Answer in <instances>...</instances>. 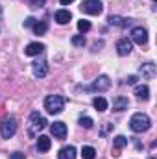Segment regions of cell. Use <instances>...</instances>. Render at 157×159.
<instances>
[{
  "label": "cell",
  "mask_w": 157,
  "mask_h": 159,
  "mask_svg": "<svg viewBox=\"0 0 157 159\" xmlns=\"http://www.w3.org/2000/svg\"><path fill=\"white\" fill-rule=\"evenodd\" d=\"M131 43H137V44H146L148 43V32L142 28V26H137L131 30Z\"/></svg>",
  "instance_id": "cell-6"
},
{
  "label": "cell",
  "mask_w": 157,
  "mask_h": 159,
  "mask_svg": "<svg viewBox=\"0 0 157 159\" xmlns=\"http://www.w3.org/2000/svg\"><path fill=\"white\" fill-rule=\"evenodd\" d=\"M0 131H2V137L4 139H11L17 131V120L15 117H6L0 124Z\"/></svg>",
  "instance_id": "cell-4"
},
{
  "label": "cell",
  "mask_w": 157,
  "mask_h": 159,
  "mask_svg": "<svg viewBox=\"0 0 157 159\" xmlns=\"http://www.w3.org/2000/svg\"><path fill=\"white\" fill-rule=\"evenodd\" d=\"M109 87H111V80H109V76L102 74V76H98V78L91 83L89 89H91V91H107Z\"/></svg>",
  "instance_id": "cell-7"
},
{
  "label": "cell",
  "mask_w": 157,
  "mask_h": 159,
  "mask_svg": "<svg viewBox=\"0 0 157 159\" xmlns=\"http://www.w3.org/2000/svg\"><path fill=\"white\" fill-rule=\"evenodd\" d=\"M128 106H129V102H128L126 96H117V98H113V109H115V111H124V109H128Z\"/></svg>",
  "instance_id": "cell-14"
},
{
  "label": "cell",
  "mask_w": 157,
  "mask_h": 159,
  "mask_svg": "<svg viewBox=\"0 0 157 159\" xmlns=\"http://www.w3.org/2000/svg\"><path fill=\"white\" fill-rule=\"evenodd\" d=\"M154 2H155V0H154Z\"/></svg>",
  "instance_id": "cell-32"
},
{
  "label": "cell",
  "mask_w": 157,
  "mask_h": 159,
  "mask_svg": "<svg viewBox=\"0 0 157 159\" xmlns=\"http://www.w3.org/2000/svg\"><path fill=\"white\" fill-rule=\"evenodd\" d=\"M135 94H137V98L148 100V98H150V89H148V85H139V87H135Z\"/></svg>",
  "instance_id": "cell-17"
},
{
  "label": "cell",
  "mask_w": 157,
  "mask_h": 159,
  "mask_svg": "<svg viewBox=\"0 0 157 159\" xmlns=\"http://www.w3.org/2000/svg\"><path fill=\"white\" fill-rule=\"evenodd\" d=\"M78 30L81 32V34L89 32V30H91V22H89V20H83V19H81V20L78 22Z\"/></svg>",
  "instance_id": "cell-23"
},
{
  "label": "cell",
  "mask_w": 157,
  "mask_h": 159,
  "mask_svg": "<svg viewBox=\"0 0 157 159\" xmlns=\"http://www.w3.org/2000/svg\"><path fill=\"white\" fill-rule=\"evenodd\" d=\"M109 129H113V124H105V126H104V129H102V135H105Z\"/></svg>",
  "instance_id": "cell-29"
},
{
  "label": "cell",
  "mask_w": 157,
  "mask_h": 159,
  "mask_svg": "<svg viewBox=\"0 0 157 159\" xmlns=\"http://www.w3.org/2000/svg\"><path fill=\"white\" fill-rule=\"evenodd\" d=\"M70 2H74V0H61V4H63V6H69Z\"/></svg>",
  "instance_id": "cell-31"
},
{
  "label": "cell",
  "mask_w": 157,
  "mask_h": 159,
  "mask_svg": "<svg viewBox=\"0 0 157 159\" xmlns=\"http://www.w3.org/2000/svg\"><path fill=\"white\" fill-rule=\"evenodd\" d=\"M137 76H128V80H126V83H129V85H135L137 83Z\"/></svg>",
  "instance_id": "cell-27"
},
{
  "label": "cell",
  "mask_w": 157,
  "mask_h": 159,
  "mask_svg": "<svg viewBox=\"0 0 157 159\" xmlns=\"http://www.w3.org/2000/svg\"><path fill=\"white\" fill-rule=\"evenodd\" d=\"M81 157L83 159H94L96 157V150L92 146H83L81 148Z\"/></svg>",
  "instance_id": "cell-22"
},
{
  "label": "cell",
  "mask_w": 157,
  "mask_h": 159,
  "mask_svg": "<svg viewBox=\"0 0 157 159\" xmlns=\"http://www.w3.org/2000/svg\"><path fill=\"white\" fill-rule=\"evenodd\" d=\"M54 19H56V22H57V24H67V22L72 19V15H70V11H69V9H59V11H56Z\"/></svg>",
  "instance_id": "cell-12"
},
{
  "label": "cell",
  "mask_w": 157,
  "mask_h": 159,
  "mask_svg": "<svg viewBox=\"0 0 157 159\" xmlns=\"http://www.w3.org/2000/svg\"><path fill=\"white\" fill-rule=\"evenodd\" d=\"M46 124H48L46 119H44V117H41L37 111H34V113L30 115V129H28V131H30V135H32V137H34V135H37L43 128H46Z\"/></svg>",
  "instance_id": "cell-3"
},
{
  "label": "cell",
  "mask_w": 157,
  "mask_h": 159,
  "mask_svg": "<svg viewBox=\"0 0 157 159\" xmlns=\"http://www.w3.org/2000/svg\"><path fill=\"white\" fill-rule=\"evenodd\" d=\"M44 109L50 113V115H59L63 109H65V98L59 96V94H50L44 98Z\"/></svg>",
  "instance_id": "cell-1"
},
{
  "label": "cell",
  "mask_w": 157,
  "mask_h": 159,
  "mask_svg": "<svg viewBox=\"0 0 157 159\" xmlns=\"http://www.w3.org/2000/svg\"><path fill=\"white\" fill-rule=\"evenodd\" d=\"M113 144H115V154H113V156L118 157V156H120L118 152H120V148H124V146L128 144V139H126L124 135H117V137L113 139Z\"/></svg>",
  "instance_id": "cell-16"
},
{
  "label": "cell",
  "mask_w": 157,
  "mask_h": 159,
  "mask_svg": "<svg viewBox=\"0 0 157 159\" xmlns=\"http://www.w3.org/2000/svg\"><path fill=\"white\" fill-rule=\"evenodd\" d=\"M79 9L83 13H87V15H100L102 9H104V6H102L100 0H83L81 6H79Z\"/></svg>",
  "instance_id": "cell-5"
},
{
  "label": "cell",
  "mask_w": 157,
  "mask_h": 159,
  "mask_svg": "<svg viewBox=\"0 0 157 159\" xmlns=\"http://www.w3.org/2000/svg\"><path fill=\"white\" fill-rule=\"evenodd\" d=\"M141 70H142V74H144L146 78H154L155 65H154V63H146V65H142V67H141Z\"/></svg>",
  "instance_id": "cell-21"
},
{
  "label": "cell",
  "mask_w": 157,
  "mask_h": 159,
  "mask_svg": "<svg viewBox=\"0 0 157 159\" xmlns=\"http://www.w3.org/2000/svg\"><path fill=\"white\" fill-rule=\"evenodd\" d=\"M50 146H52V141L46 135H39V139H37V150L39 152H48Z\"/></svg>",
  "instance_id": "cell-15"
},
{
  "label": "cell",
  "mask_w": 157,
  "mask_h": 159,
  "mask_svg": "<svg viewBox=\"0 0 157 159\" xmlns=\"http://www.w3.org/2000/svg\"><path fill=\"white\" fill-rule=\"evenodd\" d=\"M0 11H2V9H0Z\"/></svg>",
  "instance_id": "cell-33"
},
{
  "label": "cell",
  "mask_w": 157,
  "mask_h": 159,
  "mask_svg": "<svg viewBox=\"0 0 157 159\" xmlns=\"http://www.w3.org/2000/svg\"><path fill=\"white\" fill-rule=\"evenodd\" d=\"M11 159H24V154H20V152H15V154H11Z\"/></svg>",
  "instance_id": "cell-30"
},
{
  "label": "cell",
  "mask_w": 157,
  "mask_h": 159,
  "mask_svg": "<svg viewBox=\"0 0 157 159\" xmlns=\"http://www.w3.org/2000/svg\"><path fill=\"white\" fill-rule=\"evenodd\" d=\"M46 74H48V65H46V61L34 63V76H35V78H44Z\"/></svg>",
  "instance_id": "cell-11"
},
{
  "label": "cell",
  "mask_w": 157,
  "mask_h": 159,
  "mask_svg": "<svg viewBox=\"0 0 157 159\" xmlns=\"http://www.w3.org/2000/svg\"><path fill=\"white\" fill-rule=\"evenodd\" d=\"M50 131H52V135L56 139H65L67 137V126H65V122H54L50 126Z\"/></svg>",
  "instance_id": "cell-9"
},
{
  "label": "cell",
  "mask_w": 157,
  "mask_h": 159,
  "mask_svg": "<svg viewBox=\"0 0 157 159\" xmlns=\"http://www.w3.org/2000/svg\"><path fill=\"white\" fill-rule=\"evenodd\" d=\"M72 44L74 46H85V37L83 35H74L72 37Z\"/></svg>",
  "instance_id": "cell-25"
},
{
  "label": "cell",
  "mask_w": 157,
  "mask_h": 159,
  "mask_svg": "<svg viewBox=\"0 0 157 159\" xmlns=\"http://www.w3.org/2000/svg\"><path fill=\"white\" fill-rule=\"evenodd\" d=\"M35 22H37V20H35V19H34V17H28V19H26V20H24V26H34V24H35Z\"/></svg>",
  "instance_id": "cell-26"
},
{
  "label": "cell",
  "mask_w": 157,
  "mask_h": 159,
  "mask_svg": "<svg viewBox=\"0 0 157 159\" xmlns=\"http://www.w3.org/2000/svg\"><path fill=\"white\" fill-rule=\"evenodd\" d=\"M109 24H113V26H120V28H124V26H128V19H124V17H118V15H111L109 19Z\"/></svg>",
  "instance_id": "cell-18"
},
{
  "label": "cell",
  "mask_w": 157,
  "mask_h": 159,
  "mask_svg": "<svg viewBox=\"0 0 157 159\" xmlns=\"http://www.w3.org/2000/svg\"><path fill=\"white\" fill-rule=\"evenodd\" d=\"M150 126H152V120H150L148 115H144V113H135L131 117V120H129V128L135 133H142V131L150 129Z\"/></svg>",
  "instance_id": "cell-2"
},
{
  "label": "cell",
  "mask_w": 157,
  "mask_h": 159,
  "mask_svg": "<svg viewBox=\"0 0 157 159\" xmlns=\"http://www.w3.org/2000/svg\"><path fill=\"white\" fill-rule=\"evenodd\" d=\"M57 159H76V148L74 146H63L57 154Z\"/></svg>",
  "instance_id": "cell-13"
},
{
  "label": "cell",
  "mask_w": 157,
  "mask_h": 159,
  "mask_svg": "<svg viewBox=\"0 0 157 159\" xmlns=\"http://www.w3.org/2000/svg\"><path fill=\"white\" fill-rule=\"evenodd\" d=\"M131 50H133V43L128 39V37H124V39H120L117 43L118 56H129V54H131Z\"/></svg>",
  "instance_id": "cell-8"
},
{
  "label": "cell",
  "mask_w": 157,
  "mask_h": 159,
  "mask_svg": "<svg viewBox=\"0 0 157 159\" xmlns=\"http://www.w3.org/2000/svg\"><path fill=\"white\" fill-rule=\"evenodd\" d=\"M92 124H94V122H92V119H89V117H81V119H79V126H83V128H87V129L92 128Z\"/></svg>",
  "instance_id": "cell-24"
},
{
  "label": "cell",
  "mask_w": 157,
  "mask_h": 159,
  "mask_svg": "<svg viewBox=\"0 0 157 159\" xmlns=\"http://www.w3.org/2000/svg\"><path fill=\"white\" fill-rule=\"evenodd\" d=\"M30 2H32V6H35V7H39V6H43V4H44L46 0H30Z\"/></svg>",
  "instance_id": "cell-28"
},
{
  "label": "cell",
  "mask_w": 157,
  "mask_h": 159,
  "mask_svg": "<svg viewBox=\"0 0 157 159\" xmlns=\"http://www.w3.org/2000/svg\"><path fill=\"white\" fill-rule=\"evenodd\" d=\"M92 106H94L96 111H105V109H107V100L102 98V96H96V98L92 100Z\"/></svg>",
  "instance_id": "cell-19"
},
{
  "label": "cell",
  "mask_w": 157,
  "mask_h": 159,
  "mask_svg": "<svg viewBox=\"0 0 157 159\" xmlns=\"http://www.w3.org/2000/svg\"><path fill=\"white\" fill-rule=\"evenodd\" d=\"M43 52H44V44L43 43H30L26 46V50H24L26 56H39Z\"/></svg>",
  "instance_id": "cell-10"
},
{
  "label": "cell",
  "mask_w": 157,
  "mask_h": 159,
  "mask_svg": "<svg viewBox=\"0 0 157 159\" xmlns=\"http://www.w3.org/2000/svg\"><path fill=\"white\" fill-rule=\"evenodd\" d=\"M46 30H48V24H46L44 20H41V22L37 20V22L34 24V34H35V35H44Z\"/></svg>",
  "instance_id": "cell-20"
}]
</instances>
